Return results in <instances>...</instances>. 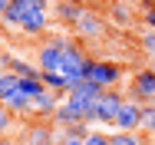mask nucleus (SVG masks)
<instances>
[{
    "instance_id": "nucleus-1",
    "label": "nucleus",
    "mask_w": 155,
    "mask_h": 145,
    "mask_svg": "<svg viewBox=\"0 0 155 145\" xmlns=\"http://www.w3.org/2000/svg\"><path fill=\"white\" fill-rule=\"evenodd\" d=\"M125 96L122 89H106L102 96H99V102L93 106V125H116V119H119V109L125 106Z\"/></svg>"
},
{
    "instance_id": "nucleus-2",
    "label": "nucleus",
    "mask_w": 155,
    "mask_h": 145,
    "mask_svg": "<svg viewBox=\"0 0 155 145\" xmlns=\"http://www.w3.org/2000/svg\"><path fill=\"white\" fill-rule=\"evenodd\" d=\"M86 79L89 83H99L102 89H116L122 83V66L119 63H109V59H93L86 63Z\"/></svg>"
},
{
    "instance_id": "nucleus-3",
    "label": "nucleus",
    "mask_w": 155,
    "mask_h": 145,
    "mask_svg": "<svg viewBox=\"0 0 155 145\" xmlns=\"http://www.w3.org/2000/svg\"><path fill=\"white\" fill-rule=\"evenodd\" d=\"M132 102L139 106H152L155 102V69H139L132 73V83H129V92H125Z\"/></svg>"
},
{
    "instance_id": "nucleus-4",
    "label": "nucleus",
    "mask_w": 155,
    "mask_h": 145,
    "mask_svg": "<svg viewBox=\"0 0 155 145\" xmlns=\"http://www.w3.org/2000/svg\"><path fill=\"white\" fill-rule=\"evenodd\" d=\"M56 142H60L56 125H53V122H43V119L30 122V125L23 129V135H20V145H56Z\"/></svg>"
},
{
    "instance_id": "nucleus-5",
    "label": "nucleus",
    "mask_w": 155,
    "mask_h": 145,
    "mask_svg": "<svg viewBox=\"0 0 155 145\" xmlns=\"http://www.w3.org/2000/svg\"><path fill=\"white\" fill-rule=\"evenodd\" d=\"M63 63H66V50L56 46V43H50V40L36 50V66L43 73H63Z\"/></svg>"
},
{
    "instance_id": "nucleus-6",
    "label": "nucleus",
    "mask_w": 155,
    "mask_h": 145,
    "mask_svg": "<svg viewBox=\"0 0 155 145\" xmlns=\"http://www.w3.org/2000/svg\"><path fill=\"white\" fill-rule=\"evenodd\" d=\"M142 112H145V106L125 99V106L119 109V119H116L112 129H116V132H142Z\"/></svg>"
},
{
    "instance_id": "nucleus-7",
    "label": "nucleus",
    "mask_w": 155,
    "mask_h": 145,
    "mask_svg": "<svg viewBox=\"0 0 155 145\" xmlns=\"http://www.w3.org/2000/svg\"><path fill=\"white\" fill-rule=\"evenodd\" d=\"M86 10H89V7H79V3L56 0V3H53V20H56L60 27H73V30H76V23L86 17Z\"/></svg>"
},
{
    "instance_id": "nucleus-8",
    "label": "nucleus",
    "mask_w": 155,
    "mask_h": 145,
    "mask_svg": "<svg viewBox=\"0 0 155 145\" xmlns=\"http://www.w3.org/2000/svg\"><path fill=\"white\" fill-rule=\"evenodd\" d=\"M76 36H83V40H99V36H106V20L96 13L93 7H89L86 17L76 23Z\"/></svg>"
},
{
    "instance_id": "nucleus-9",
    "label": "nucleus",
    "mask_w": 155,
    "mask_h": 145,
    "mask_svg": "<svg viewBox=\"0 0 155 145\" xmlns=\"http://www.w3.org/2000/svg\"><path fill=\"white\" fill-rule=\"evenodd\" d=\"M109 17L119 23V27H132L135 23V13H132V3H125V0H116L112 7H109Z\"/></svg>"
},
{
    "instance_id": "nucleus-10",
    "label": "nucleus",
    "mask_w": 155,
    "mask_h": 145,
    "mask_svg": "<svg viewBox=\"0 0 155 145\" xmlns=\"http://www.w3.org/2000/svg\"><path fill=\"white\" fill-rule=\"evenodd\" d=\"M60 132V142L66 139H89V132H93V122H73V125H66V129H56Z\"/></svg>"
},
{
    "instance_id": "nucleus-11",
    "label": "nucleus",
    "mask_w": 155,
    "mask_h": 145,
    "mask_svg": "<svg viewBox=\"0 0 155 145\" xmlns=\"http://www.w3.org/2000/svg\"><path fill=\"white\" fill-rule=\"evenodd\" d=\"M40 79H43V86L50 89V92H56V96H63V92H69V79H66L63 73H43Z\"/></svg>"
},
{
    "instance_id": "nucleus-12",
    "label": "nucleus",
    "mask_w": 155,
    "mask_h": 145,
    "mask_svg": "<svg viewBox=\"0 0 155 145\" xmlns=\"http://www.w3.org/2000/svg\"><path fill=\"white\" fill-rule=\"evenodd\" d=\"M69 92H73V96H86V99H93V102H99V96H102L106 89L99 86V83H89V79H86V83H79V86H73Z\"/></svg>"
},
{
    "instance_id": "nucleus-13",
    "label": "nucleus",
    "mask_w": 155,
    "mask_h": 145,
    "mask_svg": "<svg viewBox=\"0 0 155 145\" xmlns=\"http://www.w3.org/2000/svg\"><path fill=\"white\" fill-rule=\"evenodd\" d=\"M109 145H149L139 132H116V135H109Z\"/></svg>"
},
{
    "instance_id": "nucleus-14",
    "label": "nucleus",
    "mask_w": 155,
    "mask_h": 145,
    "mask_svg": "<svg viewBox=\"0 0 155 145\" xmlns=\"http://www.w3.org/2000/svg\"><path fill=\"white\" fill-rule=\"evenodd\" d=\"M10 132H13V112L0 102V139H3V135H10Z\"/></svg>"
},
{
    "instance_id": "nucleus-15",
    "label": "nucleus",
    "mask_w": 155,
    "mask_h": 145,
    "mask_svg": "<svg viewBox=\"0 0 155 145\" xmlns=\"http://www.w3.org/2000/svg\"><path fill=\"white\" fill-rule=\"evenodd\" d=\"M142 132L155 135V102H152V106H145V112H142Z\"/></svg>"
},
{
    "instance_id": "nucleus-16",
    "label": "nucleus",
    "mask_w": 155,
    "mask_h": 145,
    "mask_svg": "<svg viewBox=\"0 0 155 145\" xmlns=\"http://www.w3.org/2000/svg\"><path fill=\"white\" fill-rule=\"evenodd\" d=\"M142 50L149 53V59L155 56V33H152V30H145V36H142Z\"/></svg>"
},
{
    "instance_id": "nucleus-17",
    "label": "nucleus",
    "mask_w": 155,
    "mask_h": 145,
    "mask_svg": "<svg viewBox=\"0 0 155 145\" xmlns=\"http://www.w3.org/2000/svg\"><path fill=\"white\" fill-rule=\"evenodd\" d=\"M86 145H109V135H106V132H99V129H93V132H89V139H86Z\"/></svg>"
},
{
    "instance_id": "nucleus-18",
    "label": "nucleus",
    "mask_w": 155,
    "mask_h": 145,
    "mask_svg": "<svg viewBox=\"0 0 155 145\" xmlns=\"http://www.w3.org/2000/svg\"><path fill=\"white\" fill-rule=\"evenodd\" d=\"M142 20H145V27H149V30L155 33V7H152V10H145V13H142Z\"/></svg>"
},
{
    "instance_id": "nucleus-19",
    "label": "nucleus",
    "mask_w": 155,
    "mask_h": 145,
    "mask_svg": "<svg viewBox=\"0 0 155 145\" xmlns=\"http://www.w3.org/2000/svg\"><path fill=\"white\" fill-rule=\"evenodd\" d=\"M56 145H86V139H66V142H56Z\"/></svg>"
},
{
    "instance_id": "nucleus-20",
    "label": "nucleus",
    "mask_w": 155,
    "mask_h": 145,
    "mask_svg": "<svg viewBox=\"0 0 155 145\" xmlns=\"http://www.w3.org/2000/svg\"><path fill=\"white\" fill-rule=\"evenodd\" d=\"M10 3H13V0H0V17H3L7 10H10Z\"/></svg>"
},
{
    "instance_id": "nucleus-21",
    "label": "nucleus",
    "mask_w": 155,
    "mask_h": 145,
    "mask_svg": "<svg viewBox=\"0 0 155 145\" xmlns=\"http://www.w3.org/2000/svg\"><path fill=\"white\" fill-rule=\"evenodd\" d=\"M7 76H10V73H7L3 66H0V86H3V79H7Z\"/></svg>"
},
{
    "instance_id": "nucleus-22",
    "label": "nucleus",
    "mask_w": 155,
    "mask_h": 145,
    "mask_svg": "<svg viewBox=\"0 0 155 145\" xmlns=\"http://www.w3.org/2000/svg\"><path fill=\"white\" fill-rule=\"evenodd\" d=\"M66 3H79V7H86V3H89V0H66Z\"/></svg>"
},
{
    "instance_id": "nucleus-23",
    "label": "nucleus",
    "mask_w": 155,
    "mask_h": 145,
    "mask_svg": "<svg viewBox=\"0 0 155 145\" xmlns=\"http://www.w3.org/2000/svg\"><path fill=\"white\" fill-rule=\"evenodd\" d=\"M149 69H155V56H152V59H149Z\"/></svg>"
}]
</instances>
